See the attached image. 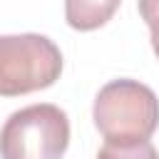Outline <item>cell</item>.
Returning <instances> with one entry per match:
<instances>
[{"mask_svg": "<svg viewBox=\"0 0 159 159\" xmlns=\"http://www.w3.org/2000/svg\"><path fill=\"white\" fill-rule=\"evenodd\" d=\"M62 75L60 47L35 32L0 37V94L17 97L55 84Z\"/></svg>", "mask_w": 159, "mask_h": 159, "instance_id": "obj_2", "label": "cell"}, {"mask_svg": "<svg viewBox=\"0 0 159 159\" xmlns=\"http://www.w3.org/2000/svg\"><path fill=\"white\" fill-rule=\"evenodd\" d=\"M122 0H65V20L72 30L89 32L107 25Z\"/></svg>", "mask_w": 159, "mask_h": 159, "instance_id": "obj_4", "label": "cell"}, {"mask_svg": "<svg viewBox=\"0 0 159 159\" xmlns=\"http://www.w3.org/2000/svg\"><path fill=\"white\" fill-rule=\"evenodd\" d=\"M139 15L149 27L152 35V50L159 57V0H139Z\"/></svg>", "mask_w": 159, "mask_h": 159, "instance_id": "obj_6", "label": "cell"}, {"mask_svg": "<svg viewBox=\"0 0 159 159\" xmlns=\"http://www.w3.org/2000/svg\"><path fill=\"white\" fill-rule=\"evenodd\" d=\"M2 159H62L70 144V119L50 102L12 112L0 134Z\"/></svg>", "mask_w": 159, "mask_h": 159, "instance_id": "obj_3", "label": "cell"}, {"mask_svg": "<svg viewBox=\"0 0 159 159\" xmlns=\"http://www.w3.org/2000/svg\"><path fill=\"white\" fill-rule=\"evenodd\" d=\"M97 159H159L157 147L144 142H104V147L97 152Z\"/></svg>", "mask_w": 159, "mask_h": 159, "instance_id": "obj_5", "label": "cell"}, {"mask_svg": "<svg viewBox=\"0 0 159 159\" xmlns=\"http://www.w3.org/2000/svg\"><path fill=\"white\" fill-rule=\"evenodd\" d=\"M92 119L107 142H144L159 127V99L137 80H112L97 92Z\"/></svg>", "mask_w": 159, "mask_h": 159, "instance_id": "obj_1", "label": "cell"}]
</instances>
